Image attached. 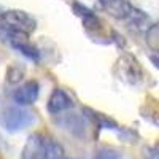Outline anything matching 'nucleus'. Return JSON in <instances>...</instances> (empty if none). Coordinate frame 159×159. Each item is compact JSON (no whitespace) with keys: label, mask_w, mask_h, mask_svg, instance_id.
<instances>
[{"label":"nucleus","mask_w":159,"mask_h":159,"mask_svg":"<svg viewBox=\"0 0 159 159\" xmlns=\"http://www.w3.org/2000/svg\"><path fill=\"white\" fill-rule=\"evenodd\" d=\"M0 25H2L3 30H8V32L30 35L37 29V21L27 11L8 10L0 16Z\"/></svg>","instance_id":"f257e3e1"},{"label":"nucleus","mask_w":159,"mask_h":159,"mask_svg":"<svg viewBox=\"0 0 159 159\" xmlns=\"http://www.w3.org/2000/svg\"><path fill=\"white\" fill-rule=\"evenodd\" d=\"M34 111L24 108V107H8L0 115V126L8 132H19L27 129L35 123Z\"/></svg>","instance_id":"f03ea898"},{"label":"nucleus","mask_w":159,"mask_h":159,"mask_svg":"<svg viewBox=\"0 0 159 159\" xmlns=\"http://www.w3.org/2000/svg\"><path fill=\"white\" fill-rule=\"evenodd\" d=\"M0 34H2L5 42L10 46H13L16 51H19L24 57H27L29 61H34V62H38L40 61V51L27 40L29 35L8 32V30H3V29H0Z\"/></svg>","instance_id":"7ed1b4c3"},{"label":"nucleus","mask_w":159,"mask_h":159,"mask_svg":"<svg viewBox=\"0 0 159 159\" xmlns=\"http://www.w3.org/2000/svg\"><path fill=\"white\" fill-rule=\"evenodd\" d=\"M116 73L124 80L126 83L137 84L143 78V70L140 67V62L130 54H124L116 62Z\"/></svg>","instance_id":"20e7f679"},{"label":"nucleus","mask_w":159,"mask_h":159,"mask_svg":"<svg viewBox=\"0 0 159 159\" xmlns=\"http://www.w3.org/2000/svg\"><path fill=\"white\" fill-rule=\"evenodd\" d=\"M48 139L42 134H32L25 140L22 151H21V159H43L45 151H46Z\"/></svg>","instance_id":"39448f33"},{"label":"nucleus","mask_w":159,"mask_h":159,"mask_svg":"<svg viewBox=\"0 0 159 159\" xmlns=\"http://www.w3.org/2000/svg\"><path fill=\"white\" fill-rule=\"evenodd\" d=\"M40 96V84L37 80H29L22 86H19L13 92V100H15L19 107L25 105H32Z\"/></svg>","instance_id":"423d86ee"},{"label":"nucleus","mask_w":159,"mask_h":159,"mask_svg":"<svg viewBox=\"0 0 159 159\" xmlns=\"http://www.w3.org/2000/svg\"><path fill=\"white\" fill-rule=\"evenodd\" d=\"M70 107H73V100H72V97L64 89L57 88V89H54L51 92V96L48 99V103H46V110L51 115L57 116L59 113H64L65 110H69Z\"/></svg>","instance_id":"0eeeda50"},{"label":"nucleus","mask_w":159,"mask_h":159,"mask_svg":"<svg viewBox=\"0 0 159 159\" xmlns=\"http://www.w3.org/2000/svg\"><path fill=\"white\" fill-rule=\"evenodd\" d=\"M99 2L110 15L118 19H130L135 11V8H132L127 0H99Z\"/></svg>","instance_id":"6e6552de"},{"label":"nucleus","mask_w":159,"mask_h":159,"mask_svg":"<svg viewBox=\"0 0 159 159\" xmlns=\"http://www.w3.org/2000/svg\"><path fill=\"white\" fill-rule=\"evenodd\" d=\"M56 118V124L62 129L70 130L73 135L81 137L86 132V121L80 116V115H57Z\"/></svg>","instance_id":"1a4fd4ad"},{"label":"nucleus","mask_w":159,"mask_h":159,"mask_svg":"<svg viewBox=\"0 0 159 159\" xmlns=\"http://www.w3.org/2000/svg\"><path fill=\"white\" fill-rule=\"evenodd\" d=\"M64 148L61 145L52 140V139H48V145H46V151H45V157L43 159H64Z\"/></svg>","instance_id":"9d476101"},{"label":"nucleus","mask_w":159,"mask_h":159,"mask_svg":"<svg viewBox=\"0 0 159 159\" xmlns=\"http://www.w3.org/2000/svg\"><path fill=\"white\" fill-rule=\"evenodd\" d=\"M145 37H147V45L153 51L159 52V24H153L147 30V35Z\"/></svg>","instance_id":"9b49d317"},{"label":"nucleus","mask_w":159,"mask_h":159,"mask_svg":"<svg viewBox=\"0 0 159 159\" xmlns=\"http://www.w3.org/2000/svg\"><path fill=\"white\" fill-rule=\"evenodd\" d=\"M22 76H24V70L13 65V67H10L8 72H7V81L10 84H16V83H19L22 80Z\"/></svg>","instance_id":"f8f14e48"},{"label":"nucleus","mask_w":159,"mask_h":159,"mask_svg":"<svg viewBox=\"0 0 159 159\" xmlns=\"http://www.w3.org/2000/svg\"><path fill=\"white\" fill-rule=\"evenodd\" d=\"M96 159H121L119 153L111 148H100L96 153Z\"/></svg>","instance_id":"ddd939ff"},{"label":"nucleus","mask_w":159,"mask_h":159,"mask_svg":"<svg viewBox=\"0 0 159 159\" xmlns=\"http://www.w3.org/2000/svg\"><path fill=\"white\" fill-rule=\"evenodd\" d=\"M145 157L147 159H159V142H156L153 147L145 150Z\"/></svg>","instance_id":"4468645a"},{"label":"nucleus","mask_w":159,"mask_h":159,"mask_svg":"<svg viewBox=\"0 0 159 159\" xmlns=\"http://www.w3.org/2000/svg\"><path fill=\"white\" fill-rule=\"evenodd\" d=\"M150 59H151V62H153L154 67H156V69H159V56H151Z\"/></svg>","instance_id":"2eb2a0df"},{"label":"nucleus","mask_w":159,"mask_h":159,"mask_svg":"<svg viewBox=\"0 0 159 159\" xmlns=\"http://www.w3.org/2000/svg\"><path fill=\"white\" fill-rule=\"evenodd\" d=\"M64 159H69V157H64Z\"/></svg>","instance_id":"dca6fc26"}]
</instances>
